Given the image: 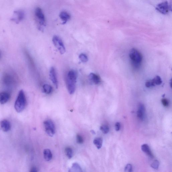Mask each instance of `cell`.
I'll return each instance as SVG.
<instances>
[{"label":"cell","mask_w":172,"mask_h":172,"mask_svg":"<svg viewBox=\"0 0 172 172\" xmlns=\"http://www.w3.org/2000/svg\"><path fill=\"white\" fill-rule=\"evenodd\" d=\"M15 16H17L15 19L16 22L21 21L23 20L24 17V13L23 11H18L15 12Z\"/></svg>","instance_id":"16"},{"label":"cell","mask_w":172,"mask_h":172,"mask_svg":"<svg viewBox=\"0 0 172 172\" xmlns=\"http://www.w3.org/2000/svg\"><path fill=\"white\" fill-rule=\"evenodd\" d=\"M145 108L144 105L142 103H140L138 107V110L137 112V117L138 119L140 120H143L145 113Z\"/></svg>","instance_id":"11"},{"label":"cell","mask_w":172,"mask_h":172,"mask_svg":"<svg viewBox=\"0 0 172 172\" xmlns=\"http://www.w3.org/2000/svg\"><path fill=\"white\" fill-rule=\"evenodd\" d=\"M52 41L53 44L60 53L62 55L64 54L66 52V48L61 38L58 36L55 35L53 37Z\"/></svg>","instance_id":"5"},{"label":"cell","mask_w":172,"mask_h":172,"mask_svg":"<svg viewBox=\"0 0 172 172\" xmlns=\"http://www.w3.org/2000/svg\"><path fill=\"white\" fill-rule=\"evenodd\" d=\"M10 98V95L6 91H3L0 93V103L4 104L6 103Z\"/></svg>","instance_id":"10"},{"label":"cell","mask_w":172,"mask_h":172,"mask_svg":"<svg viewBox=\"0 0 172 172\" xmlns=\"http://www.w3.org/2000/svg\"><path fill=\"white\" fill-rule=\"evenodd\" d=\"M129 56L133 67L136 69L139 68L141 65L143 59L141 53L137 49L133 48L130 51Z\"/></svg>","instance_id":"2"},{"label":"cell","mask_w":172,"mask_h":172,"mask_svg":"<svg viewBox=\"0 0 172 172\" xmlns=\"http://www.w3.org/2000/svg\"><path fill=\"white\" fill-rule=\"evenodd\" d=\"M37 171V168L34 167H32V168L31 169L30 171V172H36Z\"/></svg>","instance_id":"30"},{"label":"cell","mask_w":172,"mask_h":172,"mask_svg":"<svg viewBox=\"0 0 172 172\" xmlns=\"http://www.w3.org/2000/svg\"><path fill=\"white\" fill-rule=\"evenodd\" d=\"M0 124L2 130L4 131L8 132L10 130L11 125L8 120L6 119L2 120Z\"/></svg>","instance_id":"13"},{"label":"cell","mask_w":172,"mask_h":172,"mask_svg":"<svg viewBox=\"0 0 172 172\" xmlns=\"http://www.w3.org/2000/svg\"><path fill=\"white\" fill-rule=\"evenodd\" d=\"M159 166V162L157 160H155L151 165V167L154 169H157Z\"/></svg>","instance_id":"24"},{"label":"cell","mask_w":172,"mask_h":172,"mask_svg":"<svg viewBox=\"0 0 172 172\" xmlns=\"http://www.w3.org/2000/svg\"><path fill=\"white\" fill-rule=\"evenodd\" d=\"M65 152L67 157L69 159H70L72 157L73 155V151L72 149L70 148V147H66L65 149Z\"/></svg>","instance_id":"21"},{"label":"cell","mask_w":172,"mask_h":172,"mask_svg":"<svg viewBox=\"0 0 172 172\" xmlns=\"http://www.w3.org/2000/svg\"><path fill=\"white\" fill-rule=\"evenodd\" d=\"M26 99L23 90L19 91L15 104V108L18 113L23 111L26 106Z\"/></svg>","instance_id":"4"},{"label":"cell","mask_w":172,"mask_h":172,"mask_svg":"<svg viewBox=\"0 0 172 172\" xmlns=\"http://www.w3.org/2000/svg\"><path fill=\"white\" fill-rule=\"evenodd\" d=\"M77 74L74 70L69 71L66 78V85L68 92L70 95L74 93L76 88Z\"/></svg>","instance_id":"1"},{"label":"cell","mask_w":172,"mask_h":172,"mask_svg":"<svg viewBox=\"0 0 172 172\" xmlns=\"http://www.w3.org/2000/svg\"><path fill=\"white\" fill-rule=\"evenodd\" d=\"M44 159L46 161H50L52 159L53 155L52 152L50 149H46L44 151Z\"/></svg>","instance_id":"15"},{"label":"cell","mask_w":172,"mask_h":172,"mask_svg":"<svg viewBox=\"0 0 172 172\" xmlns=\"http://www.w3.org/2000/svg\"><path fill=\"white\" fill-rule=\"evenodd\" d=\"M141 149L143 151L147 154L149 157L151 158L154 157V155L151 150L150 148L148 145L144 144L143 145L141 146Z\"/></svg>","instance_id":"14"},{"label":"cell","mask_w":172,"mask_h":172,"mask_svg":"<svg viewBox=\"0 0 172 172\" xmlns=\"http://www.w3.org/2000/svg\"><path fill=\"white\" fill-rule=\"evenodd\" d=\"M170 8L169 4L166 1L158 4L156 8V10L162 14H166L169 12Z\"/></svg>","instance_id":"7"},{"label":"cell","mask_w":172,"mask_h":172,"mask_svg":"<svg viewBox=\"0 0 172 172\" xmlns=\"http://www.w3.org/2000/svg\"></svg>","instance_id":"31"},{"label":"cell","mask_w":172,"mask_h":172,"mask_svg":"<svg viewBox=\"0 0 172 172\" xmlns=\"http://www.w3.org/2000/svg\"><path fill=\"white\" fill-rule=\"evenodd\" d=\"M69 172H82L81 167L77 163H74L71 168L69 169Z\"/></svg>","instance_id":"17"},{"label":"cell","mask_w":172,"mask_h":172,"mask_svg":"<svg viewBox=\"0 0 172 172\" xmlns=\"http://www.w3.org/2000/svg\"><path fill=\"white\" fill-rule=\"evenodd\" d=\"M154 86L159 85L162 83V80L161 78L159 76H156L153 79L151 80Z\"/></svg>","instance_id":"20"},{"label":"cell","mask_w":172,"mask_h":172,"mask_svg":"<svg viewBox=\"0 0 172 172\" xmlns=\"http://www.w3.org/2000/svg\"><path fill=\"white\" fill-rule=\"evenodd\" d=\"M44 92L47 94H49L52 92L53 88L48 84H45L43 86Z\"/></svg>","instance_id":"19"},{"label":"cell","mask_w":172,"mask_h":172,"mask_svg":"<svg viewBox=\"0 0 172 172\" xmlns=\"http://www.w3.org/2000/svg\"><path fill=\"white\" fill-rule=\"evenodd\" d=\"M100 130L104 134H107L108 133L109 131V128L108 126H107V125H104L100 126Z\"/></svg>","instance_id":"23"},{"label":"cell","mask_w":172,"mask_h":172,"mask_svg":"<svg viewBox=\"0 0 172 172\" xmlns=\"http://www.w3.org/2000/svg\"><path fill=\"white\" fill-rule=\"evenodd\" d=\"M49 75H50V79L55 88H58V82L57 79L56 72L55 68L53 67H52L50 69Z\"/></svg>","instance_id":"8"},{"label":"cell","mask_w":172,"mask_h":172,"mask_svg":"<svg viewBox=\"0 0 172 172\" xmlns=\"http://www.w3.org/2000/svg\"><path fill=\"white\" fill-rule=\"evenodd\" d=\"M162 103L164 106L165 107H168L169 105V102L168 100L166 99H163L161 100Z\"/></svg>","instance_id":"27"},{"label":"cell","mask_w":172,"mask_h":172,"mask_svg":"<svg viewBox=\"0 0 172 172\" xmlns=\"http://www.w3.org/2000/svg\"><path fill=\"white\" fill-rule=\"evenodd\" d=\"M44 124L46 133L49 136L53 137L55 133V126L53 121L51 120H47L44 122Z\"/></svg>","instance_id":"6"},{"label":"cell","mask_w":172,"mask_h":172,"mask_svg":"<svg viewBox=\"0 0 172 172\" xmlns=\"http://www.w3.org/2000/svg\"><path fill=\"white\" fill-rule=\"evenodd\" d=\"M89 80L91 82L95 85L100 84L101 82V79L99 75L93 73L89 75Z\"/></svg>","instance_id":"9"},{"label":"cell","mask_w":172,"mask_h":172,"mask_svg":"<svg viewBox=\"0 0 172 172\" xmlns=\"http://www.w3.org/2000/svg\"><path fill=\"white\" fill-rule=\"evenodd\" d=\"M115 128L116 131H118L120 130V124L119 122L116 123L115 125Z\"/></svg>","instance_id":"29"},{"label":"cell","mask_w":172,"mask_h":172,"mask_svg":"<svg viewBox=\"0 0 172 172\" xmlns=\"http://www.w3.org/2000/svg\"><path fill=\"white\" fill-rule=\"evenodd\" d=\"M35 15L37 22L38 29L43 32L44 27L46 26V20L45 15L41 8L38 7L36 8Z\"/></svg>","instance_id":"3"},{"label":"cell","mask_w":172,"mask_h":172,"mask_svg":"<svg viewBox=\"0 0 172 172\" xmlns=\"http://www.w3.org/2000/svg\"><path fill=\"white\" fill-rule=\"evenodd\" d=\"M93 143L98 149L101 148L102 144V138H95L93 140Z\"/></svg>","instance_id":"18"},{"label":"cell","mask_w":172,"mask_h":172,"mask_svg":"<svg viewBox=\"0 0 172 172\" xmlns=\"http://www.w3.org/2000/svg\"><path fill=\"white\" fill-rule=\"evenodd\" d=\"M145 85L147 88H150V87L154 86L151 80H148L145 84Z\"/></svg>","instance_id":"28"},{"label":"cell","mask_w":172,"mask_h":172,"mask_svg":"<svg viewBox=\"0 0 172 172\" xmlns=\"http://www.w3.org/2000/svg\"><path fill=\"white\" fill-rule=\"evenodd\" d=\"M59 17L62 21V24H66L71 18L70 14L65 11H62L60 13Z\"/></svg>","instance_id":"12"},{"label":"cell","mask_w":172,"mask_h":172,"mask_svg":"<svg viewBox=\"0 0 172 172\" xmlns=\"http://www.w3.org/2000/svg\"><path fill=\"white\" fill-rule=\"evenodd\" d=\"M77 141L78 143L82 144L84 142L83 138L81 135H77Z\"/></svg>","instance_id":"25"},{"label":"cell","mask_w":172,"mask_h":172,"mask_svg":"<svg viewBox=\"0 0 172 172\" xmlns=\"http://www.w3.org/2000/svg\"><path fill=\"white\" fill-rule=\"evenodd\" d=\"M79 59L83 62H86L88 61V56L83 53H82L79 55Z\"/></svg>","instance_id":"22"},{"label":"cell","mask_w":172,"mask_h":172,"mask_svg":"<svg viewBox=\"0 0 172 172\" xmlns=\"http://www.w3.org/2000/svg\"><path fill=\"white\" fill-rule=\"evenodd\" d=\"M132 166L130 164H127L125 168V171L131 172L132 171Z\"/></svg>","instance_id":"26"}]
</instances>
